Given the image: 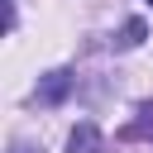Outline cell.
Masks as SVG:
<instances>
[{
    "label": "cell",
    "instance_id": "obj_1",
    "mask_svg": "<svg viewBox=\"0 0 153 153\" xmlns=\"http://www.w3.org/2000/svg\"><path fill=\"white\" fill-rule=\"evenodd\" d=\"M72 86H76V72H72V67H53V72H43V76H38L33 100H38L43 110H53V105H62V100L72 96Z\"/></svg>",
    "mask_w": 153,
    "mask_h": 153
},
{
    "label": "cell",
    "instance_id": "obj_2",
    "mask_svg": "<svg viewBox=\"0 0 153 153\" xmlns=\"http://www.w3.org/2000/svg\"><path fill=\"white\" fill-rule=\"evenodd\" d=\"M120 143H153V100L134 105V120L120 129Z\"/></svg>",
    "mask_w": 153,
    "mask_h": 153
},
{
    "label": "cell",
    "instance_id": "obj_3",
    "mask_svg": "<svg viewBox=\"0 0 153 153\" xmlns=\"http://www.w3.org/2000/svg\"><path fill=\"white\" fill-rule=\"evenodd\" d=\"M67 153H105V134H100L91 120H81V124L67 134Z\"/></svg>",
    "mask_w": 153,
    "mask_h": 153
},
{
    "label": "cell",
    "instance_id": "obj_4",
    "mask_svg": "<svg viewBox=\"0 0 153 153\" xmlns=\"http://www.w3.org/2000/svg\"><path fill=\"white\" fill-rule=\"evenodd\" d=\"M143 38H148V24H143V19H124L120 33L110 38V48H115V53H129V48H139Z\"/></svg>",
    "mask_w": 153,
    "mask_h": 153
},
{
    "label": "cell",
    "instance_id": "obj_5",
    "mask_svg": "<svg viewBox=\"0 0 153 153\" xmlns=\"http://www.w3.org/2000/svg\"><path fill=\"white\" fill-rule=\"evenodd\" d=\"M10 153H43V148H38V143H29V139H14V143H10Z\"/></svg>",
    "mask_w": 153,
    "mask_h": 153
},
{
    "label": "cell",
    "instance_id": "obj_6",
    "mask_svg": "<svg viewBox=\"0 0 153 153\" xmlns=\"http://www.w3.org/2000/svg\"><path fill=\"white\" fill-rule=\"evenodd\" d=\"M148 5H153V0H148Z\"/></svg>",
    "mask_w": 153,
    "mask_h": 153
}]
</instances>
